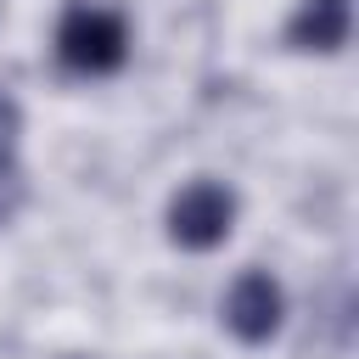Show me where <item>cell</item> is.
I'll use <instances>...</instances> for the list:
<instances>
[{"instance_id": "obj_1", "label": "cell", "mask_w": 359, "mask_h": 359, "mask_svg": "<svg viewBox=\"0 0 359 359\" xmlns=\"http://www.w3.org/2000/svg\"><path fill=\"white\" fill-rule=\"evenodd\" d=\"M56 62L67 73H84V79L118 73L129 62V28H123V17L107 11V6H67L62 22H56Z\"/></svg>"}, {"instance_id": "obj_2", "label": "cell", "mask_w": 359, "mask_h": 359, "mask_svg": "<svg viewBox=\"0 0 359 359\" xmlns=\"http://www.w3.org/2000/svg\"><path fill=\"white\" fill-rule=\"evenodd\" d=\"M236 230V191L224 180H185L168 196V241L185 252H213Z\"/></svg>"}, {"instance_id": "obj_3", "label": "cell", "mask_w": 359, "mask_h": 359, "mask_svg": "<svg viewBox=\"0 0 359 359\" xmlns=\"http://www.w3.org/2000/svg\"><path fill=\"white\" fill-rule=\"evenodd\" d=\"M280 314H286V297H280V280L269 269H241L224 292V325L236 342L258 348L280 331Z\"/></svg>"}, {"instance_id": "obj_4", "label": "cell", "mask_w": 359, "mask_h": 359, "mask_svg": "<svg viewBox=\"0 0 359 359\" xmlns=\"http://www.w3.org/2000/svg\"><path fill=\"white\" fill-rule=\"evenodd\" d=\"M348 28H353V0H297L286 22V45L309 56H331L348 45Z\"/></svg>"}, {"instance_id": "obj_5", "label": "cell", "mask_w": 359, "mask_h": 359, "mask_svg": "<svg viewBox=\"0 0 359 359\" xmlns=\"http://www.w3.org/2000/svg\"><path fill=\"white\" fill-rule=\"evenodd\" d=\"M22 196H28V180H22V163L17 157H6L0 163V224L22 208Z\"/></svg>"}, {"instance_id": "obj_6", "label": "cell", "mask_w": 359, "mask_h": 359, "mask_svg": "<svg viewBox=\"0 0 359 359\" xmlns=\"http://www.w3.org/2000/svg\"><path fill=\"white\" fill-rule=\"evenodd\" d=\"M17 140H22V107L11 95H0V163L17 157Z\"/></svg>"}]
</instances>
